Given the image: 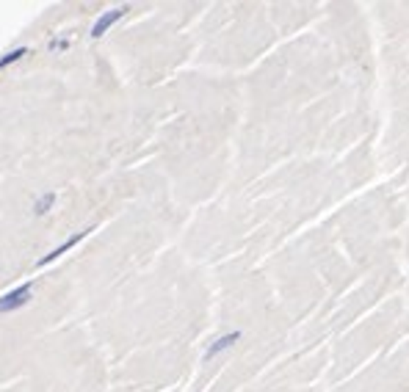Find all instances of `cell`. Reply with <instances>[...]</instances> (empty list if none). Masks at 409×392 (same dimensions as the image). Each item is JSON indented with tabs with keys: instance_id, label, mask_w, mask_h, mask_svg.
Instances as JSON below:
<instances>
[{
	"instance_id": "cell-1",
	"label": "cell",
	"mask_w": 409,
	"mask_h": 392,
	"mask_svg": "<svg viewBox=\"0 0 409 392\" xmlns=\"http://www.w3.org/2000/svg\"><path fill=\"white\" fill-rule=\"evenodd\" d=\"M31 298H34V282H22V284L6 290V293L0 296V315H14V312H20L22 307L31 304Z\"/></svg>"
},
{
	"instance_id": "cell-2",
	"label": "cell",
	"mask_w": 409,
	"mask_h": 392,
	"mask_svg": "<svg viewBox=\"0 0 409 392\" xmlns=\"http://www.w3.org/2000/svg\"><path fill=\"white\" fill-rule=\"evenodd\" d=\"M130 11V6H117V8H108V11H103L97 20H94V25H92V31H89V36L92 39H103L114 25H117L119 20L124 17Z\"/></svg>"
},
{
	"instance_id": "cell-3",
	"label": "cell",
	"mask_w": 409,
	"mask_h": 392,
	"mask_svg": "<svg viewBox=\"0 0 409 392\" xmlns=\"http://www.w3.org/2000/svg\"><path fill=\"white\" fill-rule=\"evenodd\" d=\"M89 232H92V226H89V229H80V232H75V235H72L69 240H64V243H59V246H56L53 252H48L45 257H39V260H36V268H45V266L56 263V260H59V257H64L66 252H72V249H75V246H78V243H80V240H83V238H86Z\"/></svg>"
},
{
	"instance_id": "cell-4",
	"label": "cell",
	"mask_w": 409,
	"mask_h": 392,
	"mask_svg": "<svg viewBox=\"0 0 409 392\" xmlns=\"http://www.w3.org/2000/svg\"><path fill=\"white\" fill-rule=\"evenodd\" d=\"M241 340V332H230V335H222L216 337L210 345H208V351H205V362H210V359H216L222 351H227V348H233L235 342Z\"/></svg>"
},
{
	"instance_id": "cell-5",
	"label": "cell",
	"mask_w": 409,
	"mask_h": 392,
	"mask_svg": "<svg viewBox=\"0 0 409 392\" xmlns=\"http://www.w3.org/2000/svg\"><path fill=\"white\" fill-rule=\"evenodd\" d=\"M56 202H59V194L56 191H45V194H39L36 199H34V216H48V213H53L56 210Z\"/></svg>"
},
{
	"instance_id": "cell-6",
	"label": "cell",
	"mask_w": 409,
	"mask_h": 392,
	"mask_svg": "<svg viewBox=\"0 0 409 392\" xmlns=\"http://www.w3.org/2000/svg\"><path fill=\"white\" fill-rule=\"evenodd\" d=\"M28 53H31V48H25V45H22V48H11L8 53H3V56H0V72H3V69H8L11 64L22 61V58L28 56Z\"/></svg>"
},
{
	"instance_id": "cell-7",
	"label": "cell",
	"mask_w": 409,
	"mask_h": 392,
	"mask_svg": "<svg viewBox=\"0 0 409 392\" xmlns=\"http://www.w3.org/2000/svg\"><path fill=\"white\" fill-rule=\"evenodd\" d=\"M66 48H69V39H66V36L50 39V42H48V50H50V53H59V50H66Z\"/></svg>"
}]
</instances>
